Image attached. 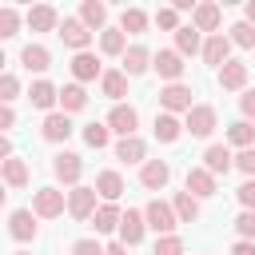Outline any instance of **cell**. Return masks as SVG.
Returning <instances> with one entry per match:
<instances>
[{"instance_id": "6da1fadb", "label": "cell", "mask_w": 255, "mask_h": 255, "mask_svg": "<svg viewBox=\"0 0 255 255\" xmlns=\"http://www.w3.org/2000/svg\"><path fill=\"white\" fill-rule=\"evenodd\" d=\"M32 211H36V219H60V215L68 211V191H60V187H40V191L32 195Z\"/></svg>"}, {"instance_id": "7a4b0ae2", "label": "cell", "mask_w": 255, "mask_h": 255, "mask_svg": "<svg viewBox=\"0 0 255 255\" xmlns=\"http://www.w3.org/2000/svg\"><path fill=\"white\" fill-rule=\"evenodd\" d=\"M143 219H147V227L155 235H175V227H179V215H175V207L167 199H151L143 207Z\"/></svg>"}, {"instance_id": "3957f363", "label": "cell", "mask_w": 255, "mask_h": 255, "mask_svg": "<svg viewBox=\"0 0 255 255\" xmlns=\"http://www.w3.org/2000/svg\"><path fill=\"white\" fill-rule=\"evenodd\" d=\"M183 128H187V135H195V139H207V135L219 128V112H215L211 104H195V108L183 116Z\"/></svg>"}, {"instance_id": "277c9868", "label": "cell", "mask_w": 255, "mask_h": 255, "mask_svg": "<svg viewBox=\"0 0 255 255\" xmlns=\"http://www.w3.org/2000/svg\"><path fill=\"white\" fill-rule=\"evenodd\" d=\"M195 92H191V84H163L159 88V108L163 112H171V116H187L191 108H195V100H191Z\"/></svg>"}, {"instance_id": "5b68a950", "label": "cell", "mask_w": 255, "mask_h": 255, "mask_svg": "<svg viewBox=\"0 0 255 255\" xmlns=\"http://www.w3.org/2000/svg\"><path fill=\"white\" fill-rule=\"evenodd\" d=\"M96 199H100V191H96V187H84V183H80V187H72V191H68V215H72V219H80V223H88V219L96 215V207H100Z\"/></svg>"}, {"instance_id": "8992f818", "label": "cell", "mask_w": 255, "mask_h": 255, "mask_svg": "<svg viewBox=\"0 0 255 255\" xmlns=\"http://www.w3.org/2000/svg\"><path fill=\"white\" fill-rule=\"evenodd\" d=\"M56 36H60L72 52H88V44H92V36H96V32H92L80 16H64V24H60V32H56Z\"/></svg>"}, {"instance_id": "52a82bcc", "label": "cell", "mask_w": 255, "mask_h": 255, "mask_svg": "<svg viewBox=\"0 0 255 255\" xmlns=\"http://www.w3.org/2000/svg\"><path fill=\"white\" fill-rule=\"evenodd\" d=\"M151 68L159 72L163 84H183V68H187V64H183V56H179L175 48H159L155 60H151Z\"/></svg>"}, {"instance_id": "ba28073f", "label": "cell", "mask_w": 255, "mask_h": 255, "mask_svg": "<svg viewBox=\"0 0 255 255\" xmlns=\"http://www.w3.org/2000/svg\"><path fill=\"white\" fill-rule=\"evenodd\" d=\"M120 139H128V135H135V128H139V112L131 108V104H112V112H108V120H104Z\"/></svg>"}, {"instance_id": "9c48e42d", "label": "cell", "mask_w": 255, "mask_h": 255, "mask_svg": "<svg viewBox=\"0 0 255 255\" xmlns=\"http://www.w3.org/2000/svg\"><path fill=\"white\" fill-rule=\"evenodd\" d=\"M68 68H72V80H76V84H88V80H104V72H108V68L100 64V56H96V52H76Z\"/></svg>"}, {"instance_id": "30bf717a", "label": "cell", "mask_w": 255, "mask_h": 255, "mask_svg": "<svg viewBox=\"0 0 255 255\" xmlns=\"http://www.w3.org/2000/svg\"><path fill=\"white\" fill-rule=\"evenodd\" d=\"M52 175H56L60 183H68V187H80V175H84V159H80L76 151H60V155L52 159Z\"/></svg>"}, {"instance_id": "8fae6325", "label": "cell", "mask_w": 255, "mask_h": 255, "mask_svg": "<svg viewBox=\"0 0 255 255\" xmlns=\"http://www.w3.org/2000/svg\"><path fill=\"white\" fill-rule=\"evenodd\" d=\"M36 211H28V207H16V211H8V235L16 239V243H32L36 239Z\"/></svg>"}, {"instance_id": "7c38bea8", "label": "cell", "mask_w": 255, "mask_h": 255, "mask_svg": "<svg viewBox=\"0 0 255 255\" xmlns=\"http://www.w3.org/2000/svg\"><path fill=\"white\" fill-rule=\"evenodd\" d=\"M24 24L32 28V32H60V12L52 8V4H32L28 12H24Z\"/></svg>"}, {"instance_id": "4fadbf2b", "label": "cell", "mask_w": 255, "mask_h": 255, "mask_svg": "<svg viewBox=\"0 0 255 255\" xmlns=\"http://www.w3.org/2000/svg\"><path fill=\"white\" fill-rule=\"evenodd\" d=\"M231 48H235V44H231V36H227V32H215V36H207V40H203V52H199V56H203V64L223 68V64L231 60Z\"/></svg>"}, {"instance_id": "5bb4252c", "label": "cell", "mask_w": 255, "mask_h": 255, "mask_svg": "<svg viewBox=\"0 0 255 255\" xmlns=\"http://www.w3.org/2000/svg\"><path fill=\"white\" fill-rule=\"evenodd\" d=\"M183 191H191L195 199H211L215 191H219V183H215V175L199 163V167H187V179H183Z\"/></svg>"}, {"instance_id": "9a60e30c", "label": "cell", "mask_w": 255, "mask_h": 255, "mask_svg": "<svg viewBox=\"0 0 255 255\" xmlns=\"http://www.w3.org/2000/svg\"><path fill=\"white\" fill-rule=\"evenodd\" d=\"M219 24H223V8H219L215 0L195 4V12H191V28H199V32H207V36H215V32H219Z\"/></svg>"}, {"instance_id": "2e32d148", "label": "cell", "mask_w": 255, "mask_h": 255, "mask_svg": "<svg viewBox=\"0 0 255 255\" xmlns=\"http://www.w3.org/2000/svg\"><path fill=\"white\" fill-rule=\"evenodd\" d=\"M143 231H147V219H143V211H124V219H120V243L124 247H139L143 243Z\"/></svg>"}, {"instance_id": "e0dca14e", "label": "cell", "mask_w": 255, "mask_h": 255, "mask_svg": "<svg viewBox=\"0 0 255 255\" xmlns=\"http://www.w3.org/2000/svg\"><path fill=\"white\" fill-rule=\"evenodd\" d=\"M139 183H143L147 191H163V187L171 183V167H167V159H147V163L139 167Z\"/></svg>"}, {"instance_id": "ac0fdd59", "label": "cell", "mask_w": 255, "mask_h": 255, "mask_svg": "<svg viewBox=\"0 0 255 255\" xmlns=\"http://www.w3.org/2000/svg\"><path fill=\"white\" fill-rule=\"evenodd\" d=\"M40 135H44L48 143H64V139L72 135V116H68V112H52V116H44Z\"/></svg>"}, {"instance_id": "d6986e66", "label": "cell", "mask_w": 255, "mask_h": 255, "mask_svg": "<svg viewBox=\"0 0 255 255\" xmlns=\"http://www.w3.org/2000/svg\"><path fill=\"white\" fill-rule=\"evenodd\" d=\"M203 167L219 179V175H227L231 167H235V155H231V147L227 143H211L207 151H203Z\"/></svg>"}, {"instance_id": "ffe728a7", "label": "cell", "mask_w": 255, "mask_h": 255, "mask_svg": "<svg viewBox=\"0 0 255 255\" xmlns=\"http://www.w3.org/2000/svg\"><path fill=\"white\" fill-rule=\"evenodd\" d=\"M219 88L223 92H247V64L243 60H227L219 68Z\"/></svg>"}, {"instance_id": "44dd1931", "label": "cell", "mask_w": 255, "mask_h": 255, "mask_svg": "<svg viewBox=\"0 0 255 255\" xmlns=\"http://www.w3.org/2000/svg\"><path fill=\"white\" fill-rule=\"evenodd\" d=\"M28 100H32V108H40V112H48V116H52V108L60 104V88H56V84H48V80H36V84L28 88Z\"/></svg>"}, {"instance_id": "7402d4cb", "label": "cell", "mask_w": 255, "mask_h": 255, "mask_svg": "<svg viewBox=\"0 0 255 255\" xmlns=\"http://www.w3.org/2000/svg\"><path fill=\"white\" fill-rule=\"evenodd\" d=\"M120 219H124L120 203H100L92 215V227H96V235H112V231H120Z\"/></svg>"}, {"instance_id": "603a6c76", "label": "cell", "mask_w": 255, "mask_h": 255, "mask_svg": "<svg viewBox=\"0 0 255 255\" xmlns=\"http://www.w3.org/2000/svg\"><path fill=\"white\" fill-rule=\"evenodd\" d=\"M116 159H124V163H147V143L139 139V135H128V139H116Z\"/></svg>"}, {"instance_id": "cb8c5ba5", "label": "cell", "mask_w": 255, "mask_h": 255, "mask_svg": "<svg viewBox=\"0 0 255 255\" xmlns=\"http://www.w3.org/2000/svg\"><path fill=\"white\" fill-rule=\"evenodd\" d=\"M92 187L100 191V199H104V203H116V199L124 195V175L108 167V171H100V175H96V183H92Z\"/></svg>"}, {"instance_id": "d4e9b609", "label": "cell", "mask_w": 255, "mask_h": 255, "mask_svg": "<svg viewBox=\"0 0 255 255\" xmlns=\"http://www.w3.org/2000/svg\"><path fill=\"white\" fill-rule=\"evenodd\" d=\"M151 60H155V56H151L143 44H131V48L124 52V76H143V72L151 68Z\"/></svg>"}, {"instance_id": "484cf974", "label": "cell", "mask_w": 255, "mask_h": 255, "mask_svg": "<svg viewBox=\"0 0 255 255\" xmlns=\"http://www.w3.org/2000/svg\"><path fill=\"white\" fill-rule=\"evenodd\" d=\"M100 92H104L108 100L124 104V96H128V76H124V68H108L104 80H100Z\"/></svg>"}, {"instance_id": "4316f807", "label": "cell", "mask_w": 255, "mask_h": 255, "mask_svg": "<svg viewBox=\"0 0 255 255\" xmlns=\"http://www.w3.org/2000/svg\"><path fill=\"white\" fill-rule=\"evenodd\" d=\"M84 108H88V88H84V84H76V80H72V84H64V88H60V112H68V116H72V112H84Z\"/></svg>"}, {"instance_id": "83f0119b", "label": "cell", "mask_w": 255, "mask_h": 255, "mask_svg": "<svg viewBox=\"0 0 255 255\" xmlns=\"http://www.w3.org/2000/svg\"><path fill=\"white\" fill-rule=\"evenodd\" d=\"M183 131H187V128H183L179 116H171V112H159V116H155V139H159V143H175Z\"/></svg>"}, {"instance_id": "f1b7e54d", "label": "cell", "mask_w": 255, "mask_h": 255, "mask_svg": "<svg viewBox=\"0 0 255 255\" xmlns=\"http://www.w3.org/2000/svg\"><path fill=\"white\" fill-rule=\"evenodd\" d=\"M227 147H239V151L255 147V124H251V120H235V124H227Z\"/></svg>"}, {"instance_id": "f546056e", "label": "cell", "mask_w": 255, "mask_h": 255, "mask_svg": "<svg viewBox=\"0 0 255 255\" xmlns=\"http://www.w3.org/2000/svg\"><path fill=\"white\" fill-rule=\"evenodd\" d=\"M80 20H84L92 32H104V28H108V4H104V0H84V4H80Z\"/></svg>"}, {"instance_id": "4dcf8cb0", "label": "cell", "mask_w": 255, "mask_h": 255, "mask_svg": "<svg viewBox=\"0 0 255 255\" xmlns=\"http://www.w3.org/2000/svg\"><path fill=\"white\" fill-rule=\"evenodd\" d=\"M0 175H4V183H8L12 191H20V187H28V163H24L20 155H12V159H4V163H0Z\"/></svg>"}, {"instance_id": "1f68e13d", "label": "cell", "mask_w": 255, "mask_h": 255, "mask_svg": "<svg viewBox=\"0 0 255 255\" xmlns=\"http://www.w3.org/2000/svg\"><path fill=\"white\" fill-rule=\"evenodd\" d=\"M175 52H179V56H195V52H203V32L191 28V24H183V28L175 32Z\"/></svg>"}, {"instance_id": "d6a6232c", "label": "cell", "mask_w": 255, "mask_h": 255, "mask_svg": "<svg viewBox=\"0 0 255 255\" xmlns=\"http://www.w3.org/2000/svg\"><path fill=\"white\" fill-rule=\"evenodd\" d=\"M100 52L124 60V52H128V32H124V28H104V32H100Z\"/></svg>"}, {"instance_id": "836d02e7", "label": "cell", "mask_w": 255, "mask_h": 255, "mask_svg": "<svg viewBox=\"0 0 255 255\" xmlns=\"http://www.w3.org/2000/svg\"><path fill=\"white\" fill-rule=\"evenodd\" d=\"M20 64H24L28 72H48V68H52V52H48L44 44H28V48L20 52Z\"/></svg>"}, {"instance_id": "e575fe53", "label": "cell", "mask_w": 255, "mask_h": 255, "mask_svg": "<svg viewBox=\"0 0 255 255\" xmlns=\"http://www.w3.org/2000/svg\"><path fill=\"white\" fill-rule=\"evenodd\" d=\"M147 24H151V16H147L143 8H124V12H120V28H124L128 36H143Z\"/></svg>"}, {"instance_id": "d590c367", "label": "cell", "mask_w": 255, "mask_h": 255, "mask_svg": "<svg viewBox=\"0 0 255 255\" xmlns=\"http://www.w3.org/2000/svg\"><path fill=\"white\" fill-rule=\"evenodd\" d=\"M171 207H175V215H179V223H195V219H199V199H195L191 191H175V199H171Z\"/></svg>"}, {"instance_id": "8d00e7d4", "label": "cell", "mask_w": 255, "mask_h": 255, "mask_svg": "<svg viewBox=\"0 0 255 255\" xmlns=\"http://www.w3.org/2000/svg\"><path fill=\"white\" fill-rule=\"evenodd\" d=\"M108 139H112V128L108 124H84V143L88 147H108Z\"/></svg>"}, {"instance_id": "74e56055", "label": "cell", "mask_w": 255, "mask_h": 255, "mask_svg": "<svg viewBox=\"0 0 255 255\" xmlns=\"http://www.w3.org/2000/svg\"><path fill=\"white\" fill-rule=\"evenodd\" d=\"M16 32H20V12L12 4H4L0 8V40H12Z\"/></svg>"}, {"instance_id": "f35d334b", "label": "cell", "mask_w": 255, "mask_h": 255, "mask_svg": "<svg viewBox=\"0 0 255 255\" xmlns=\"http://www.w3.org/2000/svg\"><path fill=\"white\" fill-rule=\"evenodd\" d=\"M227 36H231V44H235V48H255V28H251L247 20L231 24V28H227Z\"/></svg>"}, {"instance_id": "ab89813d", "label": "cell", "mask_w": 255, "mask_h": 255, "mask_svg": "<svg viewBox=\"0 0 255 255\" xmlns=\"http://www.w3.org/2000/svg\"><path fill=\"white\" fill-rule=\"evenodd\" d=\"M151 20H155V28H163V32H179V28H183V24H179V8H175V4L159 8Z\"/></svg>"}, {"instance_id": "60d3db41", "label": "cell", "mask_w": 255, "mask_h": 255, "mask_svg": "<svg viewBox=\"0 0 255 255\" xmlns=\"http://www.w3.org/2000/svg\"><path fill=\"white\" fill-rule=\"evenodd\" d=\"M151 255H183V239L179 235H159Z\"/></svg>"}, {"instance_id": "b9f144b4", "label": "cell", "mask_w": 255, "mask_h": 255, "mask_svg": "<svg viewBox=\"0 0 255 255\" xmlns=\"http://www.w3.org/2000/svg\"><path fill=\"white\" fill-rule=\"evenodd\" d=\"M16 96H20V80H16L12 72H4V76H0V104H12Z\"/></svg>"}, {"instance_id": "7bdbcfd3", "label": "cell", "mask_w": 255, "mask_h": 255, "mask_svg": "<svg viewBox=\"0 0 255 255\" xmlns=\"http://www.w3.org/2000/svg\"><path fill=\"white\" fill-rule=\"evenodd\" d=\"M235 235L255 243V211H239V219H235Z\"/></svg>"}, {"instance_id": "ee69618b", "label": "cell", "mask_w": 255, "mask_h": 255, "mask_svg": "<svg viewBox=\"0 0 255 255\" xmlns=\"http://www.w3.org/2000/svg\"><path fill=\"white\" fill-rule=\"evenodd\" d=\"M235 199H239L243 211H255V179H243V183L235 187Z\"/></svg>"}, {"instance_id": "f6af8a7d", "label": "cell", "mask_w": 255, "mask_h": 255, "mask_svg": "<svg viewBox=\"0 0 255 255\" xmlns=\"http://www.w3.org/2000/svg\"><path fill=\"white\" fill-rule=\"evenodd\" d=\"M235 167L247 175V179H255V147H247V151H239L235 155Z\"/></svg>"}, {"instance_id": "bcb514c9", "label": "cell", "mask_w": 255, "mask_h": 255, "mask_svg": "<svg viewBox=\"0 0 255 255\" xmlns=\"http://www.w3.org/2000/svg\"><path fill=\"white\" fill-rule=\"evenodd\" d=\"M108 247H100V239H76L72 243V255H104Z\"/></svg>"}, {"instance_id": "7dc6e473", "label": "cell", "mask_w": 255, "mask_h": 255, "mask_svg": "<svg viewBox=\"0 0 255 255\" xmlns=\"http://www.w3.org/2000/svg\"><path fill=\"white\" fill-rule=\"evenodd\" d=\"M239 112H243V120H255V88H247L239 96Z\"/></svg>"}, {"instance_id": "c3c4849f", "label": "cell", "mask_w": 255, "mask_h": 255, "mask_svg": "<svg viewBox=\"0 0 255 255\" xmlns=\"http://www.w3.org/2000/svg\"><path fill=\"white\" fill-rule=\"evenodd\" d=\"M12 124H16V112H12V104H4L0 108V131H8Z\"/></svg>"}, {"instance_id": "681fc988", "label": "cell", "mask_w": 255, "mask_h": 255, "mask_svg": "<svg viewBox=\"0 0 255 255\" xmlns=\"http://www.w3.org/2000/svg\"><path fill=\"white\" fill-rule=\"evenodd\" d=\"M231 255H255V243L251 239H235L231 243Z\"/></svg>"}, {"instance_id": "f907efd6", "label": "cell", "mask_w": 255, "mask_h": 255, "mask_svg": "<svg viewBox=\"0 0 255 255\" xmlns=\"http://www.w3.org/2000/svg\"><path fill=\"white\" fill-rule=\"evenodd\" d=\"M104 255H128V247L116 239V243H108V251H104Z\"/></svg>"}, {"instance_id": "816d5d0a", "label": "cell", "mask_w": 255, "mask_h": 255, "mask_svg": "<svg viewBox=\"0 0 255 255\" xmlns=\"http://www.w3.org/2000/svg\"><path fill=\"white\" fill-rule=\"evenodd\" d=\"M243 20L255 28V0H247V8H243Z\"/></svg>"}, {"instance_id": "f5cc1de1", "label": "cell", "mask_w": 255, "mask_h": 255, "mask_svg": "<svg viewBox=\"0 0 255 255\" xmlns=\"http://www.w3.org/2000/svg\"><path fill=\"white\" fill-rule=\"evenodd\" d=\"M12 255H32V251H12Z\"/></svg>"}]
</instances>
